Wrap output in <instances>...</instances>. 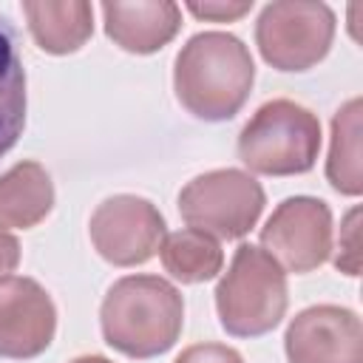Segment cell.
Here are the masks:
<instances>
[{
    "mask_svg": "<svg viewBox=\"0 0 363 363\" xmlns=\"http://www.w3.org/2000/svg\"><path fill=\"white\" fill-rule=\"evenodd\" d=\"M286 272L261 247L241 244L216 286V309L227 335L258 337L286 315Z\"/></svg>",
    "mask_w": 363,
    "mask_h": 363,
    "instance_id": "cell-3",
    "label": "cell"
},
{
    "mask_svg": "<svg viewBox=\"0 0 363 363\" xmlns=\"http://www.w3.org/2000/svg\"><path fill=\"white\" fill-rule=\"evenodd\" d=\"M54 207V184L40 162H17L0 176V230H31Z\"/></svg>",
    "mask_w": 363,
    "mask_h": 363,
    "instance_id": "cell-13",
    "label": "cell"
},
{
    "mask_svg": "<svg viewBox=\"0 0 363 363\" xmlns=\"http://www.w3.org/2000/svg\"><path fill=\"white\" fill-rule=\"evenodd\" d=\"M102 337L111 349L147 360L176 346L184 326L182 292L159 275L119 278L99 309Z\"/></svg>",
    "mask_w": 363,
    "mask_h": 363,
    "instance_id": "cell-2",
    "label": "cell"
},
{
    "mask_svg": "<svg viewBox=\"0 0 363 363\" xmlns=\"http://www.w3.org/2000/svg\"><path fill=\"white\" fill-rule=\"evenodd\" d=\"M360 113H363V99L354 96L332 116V145H329V159H326V179L343 196L363 193Z\"/></svg>",
    "mask_w": 363,
    "mask_h": 363,
    "instance_id": "cell-15",
    "label": "cell"
},
{
    "mask_svg": "<svg viewBox=\"0 0 363 363\" xmlns=\"http://www.w3.org/2000/svg\"><path fill=\"white\" fill-rule=\"evenodd\" d=\"M252 9V0L241 3H187V11L196 14L199 20H213V23H233L244 17Z\"/></svg>",
    "mask_w": 363,
    "mask_h": 363,
    "instance_id": "cell-19",
    "label": "cell"
},
{
    "mask_svg": "<svg viewBox=\"0 0 363 363\" xmlns=\"http://www.w3.org/2000/svg\"><path fill=\"white\" fill-rule=\"evenodd\" d=\"M261 247L289 272H312L332 252V210L315 196L284 199L261 227Z\"/></svg>",
    "mask_w": 363,
    "mask_h": 363,
    "instance_id": "cell-7",
    "label": "cell"
},
{
    "mask_svg": "<svg viewBox=\"0 0 363 363\" xmlns=\"http://www.w3.org/2000/svg\"><path fill=\"white\" fill-rule=\"evenodd\" d=\"M320 150L318 116L292 102H264L238 133V159L261 176H298L315 167Z\"/></svg>",
    "mask_w": 363,
    "mask_h": 363,
    "instance_id": "cell-4",
    "label": "cell"
},
{
    "mask_svg": "<svg viewBox=\"0 0 363 363\" xmlns=\"http://www.w3.org/2000/svg\"><path fill=\"white\" fill-rule=\"evenodd\" d=\"M255 82V62L250 48L227 31L193 34L173 65V91L182 108L196 119H233Z\"/></svg>",
    "mask_w": 363,
    "mask_h": 363,
    "instance_id": "cell-1",
    "label": "cell"
},
{
    "mask_svg": "<svg viewBox=\"0 0 363 363\" xmlns=\"http://www.w3.org/2000/svg\"><path fill=\"white\" fill-rule=\"evenodd\" d=\"M71 363H113V360H108V357H102V354H82V357H77V360H71Z\"/></svg>",
    "mask_w": 363,
    "mask_h": 363,
    "instance_id": "cell-21",
    "label": "cell"
},
{
    "mask_svg": "<svg viewBox=\"0 0 363 363\" xmlns=\"http://www.w3.org/2000/svg\"><path fill=\"white\" fill-rule=\"evenodd\" d=\"M284 349L289 363H363V323L346 306L318 303L289 320Z\"/></svg>",
    "mask_w": 363,
    "mask_h": 363,
    "instance_id": "cell-10",
    "label": "cell"
},
{
    "mask_svg": "<svg viewBox=\"0 0 363 363\" xmlns=\"http://www.w3.org/2000/svg\"><path fill=\"white\" fill-rule=\"evenodd\" d=\"M173 363H244V357L224 343H196L187 346Z\"/></svg>",
    "mask_w": 363,
    "mask_h": 363,
    "instance_id": "cell-18",
    "label": "cell"
},
{
    "mask_svg": "<svg viewBox=\"0 0 363 363\" xmlns=\"http://www.w3.org/2000/svg\"><path fill=\"white\" fill-rule=\"evenodd\" d=\"M335 37V11L312 0L267 3L255 20V45L267 65L278 71H306L318 65Z\"/></svg>",
    "mask_w": 363,
    "mask_h": 363,
    "instance_id": "cell-6",
    "label": "cell"
},
{
    "mask_svg": "<svg viewBox=\"0 0 363 363\" xmlns=\"http://www.w3.org/2000/svg\"><path fill=\"white\" fill-rule=\"evenodd\" d=\"M88 233L108 264L136 267L159 252L164 241V218L147 199L119 193L94 210Z\"/></svg>",
    "mask_w": 363,
    "mask_h": 363,
    "instance_id": "cell-8",
    "label": "cell"
},
{
    "mask_svg": "<svg viewBox=\"0 0 363 363\" xmlns=\"http://www.w3.org/2000/svg\"><path fill=\"white\" fill-rule=\"evenodd\" d=\"M264 204V187L235 167L201 173L179 193V216L184 224L227 241L244 238L258 224Z\"/></svg>",
    "mask_w": 363,
    "mask_h": 363,
    "instance_id": "cell-5",
    "label": "cell"
},
{
    "mask_svg": "<svg viewBox=\"0 0 363 363\" xmlns=\"http://www.w3.org/2000/svg\"><path fill=\"white\" fill-rule=\"evenodd\" d=\"M23 14L34 43L45 54H74L94 34V6L85 0H26Z\"/></svg>",
    "mask_w": 363,
    "mask_h": 363,
    "instance_id": "cell-12",
    "label": "cell"
},
{
    "mask_svg": "<svg viewBox=\"0 0 363 363\" xmlns=\"http://www.w3.org/2000/svg\"><path fill=\"white\" fill-rule=\"evenodd\" d=\"M57 332L51 295L26 275L0 278V357L31 360L43 354Z\"/></svg>",
    "mask_w": 363,
    "mask_h": 363,
    "instance_id": "cell-9",
    "label": "cell"
},
{
    "mask_svg": "<svg viewBox=\"0 0 363 363\" xmlns=\"http://www.w3.org/2000/svg\"><path fill=\"white\" fill-rule=\"evenodd\" d=\"M159 255H162V267L182 284L210 281L224 267V252H221L218 241L193 227L164 235Z\"/></svg>",
    "mask_w": 363,
    "mask_h": 363,
    "instance_id": "cell-16",
    "label": "cell"
},
{
    "mask_svg": "<svg viewBox=\"0 0 363 363\" xmlns=\"http://www.w3.org/2000/svg\"><path fill=\"white\" fill-rule=\"evenodd\" d=\"M335 267L346 275H360V207H352L340 224V241Z\"/></svg>",
    "mask_w": 363,
    "mask_h": 363,
    "instance_id": "cell-17",
    "label": "cell"
},
{
    "mask_svg": "<svg viewBox=\"0 0 363 363\" xmlns=\"http://www.w3.org/2000/svg\"><path fill=\"white\" fill-rule=\"evenodd\" d=\"M17 264H20V241L11 233L0 230V278L14 272Z\"/></svg>",
    "mask_w": 363,
    "mask_h": 363,
    "instance_id": "cell-20",
    "label": "cell"
},
{
    "mask_svg": "<svg viewBox=\"0 0 363 363\" xmlns=\"http://www.w3.org/2000/svg\"><path fill=\"white\" fill-rule=\"evenodd\" d=\"M105 34L130 54H153L164 48L182 28V9L170 0L102 3Z\"/></svg>",
    "mask_w": 363,
    "mask_h": 363,
    "instance_id": "cell-11",
    "label": "cell"
},
{
    "mask_svg": "<svg viewBox=\"0 0 363 363\" xmlns=\"http://www.w3.org/2000/svg\"><path fill=\"white\" fill-rule=\"evenodd\" d=\"M26 128V68L14 26L0 17V156H6Z\"/></svg>",
    "mask_w": 363,
    "mask_h": 363,
    "instance_id": "cell-14",
    "label": "cell"
}]
</instances>
